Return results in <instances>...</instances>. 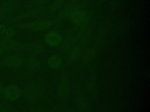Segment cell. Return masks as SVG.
I'll return each mask as SVG.
<instances>
[{
    "mask_svg": "<svg viewBox=\"0 0 150 112\" xmlns=\"http://www.w3.org/2000/svg\"><path fill=\"white\" fill-rule=\"evenodd\" d=\"M18 0H6L0 6V19L11 15L18 6Z\"/></svg>",
    "mask_w": 150,
    "mask_h": 112,
    "instance_id": "obj_8",
    "label": "cell"
},
{
    "mask_svg": "<svg viewBox=\"0 0 150 112\" xmlns=\"http://www.w3.org/2000/svg\"><path fill=\"white\" fill-rule=\"evenodd\" d=\"M6 52H7L5 51V50L0 46V58L2 57Z\"/></svg>",
    "mask_w": 150,
    "mask_h": 112,
    "instance_id": "obj_22",
    "label": "cell"
},
{
    "mask_svg": "<svg viewBox=\"0 0 150 112\" xmlns=\"http://www.w3.org/2000/svg\"><path fill=\"white\" fill-rule=\"evenodd\" d=\"M82 51L80 47H75L71 48L68 55L67 60L70 62H73L77 61L81 55Z\"/></svg>",
    "mask_w": 150,
    "mask_h": 112,
    "instance_id": "obj_16",
    "label": "cell"
},
{
    "mask_svg": "<svg viewBox=\"0 0 150 112\" xmlns=\"http://www.w3.org/2000/svg\"><path fill=\"white\" fill-rule=\"evenodd\" d=\"M16 112H19V111H16Z\"/></svg>",
    "mask_w": 150,
    "mask_h": 112,
    "instance_id": "obj_26",
    "label": "cell"
},
{
    "mask_svg": "<svg viewBox=\"0 0 150 112\" xmlns=\"http://www.w3.org/2000/svg\"><path fill=\"white\" fill-rule=\"evenodd\" d=\"M22 93V92L20 88L15 85H10L4 88L3 94L11 101H15L19 99Z\"/></svg>",
    "mask_w": 150,
    "mask_h": 112,
    "instance_id": "obj_10",
    "label": "cell"
},
{
    "mask_svg": "<svg viewBox=\"0 0 150 112\" xmlns=\"http://www.w3.org/2000/svg\"><path fill=\"white\" fill-rule=\"evenodd\" d=\"M43 47L40 44H31L29 46V50L34 54H39L43 51Z\"/></svg>",
    "mask_w": 150,
    "mask_h": 112,
    "instance_id": "obj_20",
    "label": "cell"
},
{
    "mask_svg": "<svg viewBox=\"0 0 150 112\" xmlns=\"http://www.w3.org/2000/svg\"><path fill=\"white\" fill-rule=\"evenodd\" d=\"M48 0H32V2L36 5H40L46 2Z\"/></svg>",
    "mask_w": 150,
    "mask_h": 112,
    "instance_id": "obj_21",
    "label": "cell"
},
{
    "mask_svg": "<svg viewBox=\"0 0 150 112\" xmlns=\"http://www.w3.org/2000/svg\"><path fill=\"white\" fill-rule=\"evenodd\" d=\"M74 102L79 112H91V106L86 95L78 88L74 91Z\"/></svg>",
    "mask_w": 150,
    "mask_h": 112,
    "instance_id": "obj_4",
    "label": "cell"
},
{
    "mask_svg": "<svg viewBox=\"0 0 150 112\" xmlns=\"http://www.w3.org/2000/svg\"><path fill=\"white\" fill-rule=\"evenodd\" d=\"M65 0H54L49 8V12L53 13L59 9L64 4Z\"/></svg>",
    "mask_w": 150,
    "mask_h": 112,
    "instance_id": "obj_19",
    "label": "cell"
},
{
    "mask_svg": "<svg viewBox=\"0 0 150 112\" xmlns=\"http://www.w3.org/2000/svg\"><path fill=\"white\" fill-rule=\"evenodd\" d=\"M75 40V37H73L72 36H68L65 37L64 40H62L60 44H62V48L63 51H67L71 49V47L73 45V43Z\"/></svg>",
    "mask_w": 150,
    "mask_h": 112,
    "instance_id": "obj_17",
    "label": "cell"
},
{
    "mask_svg": "<svg viewBox=\"0 0 150 112\" xmlns=\"http://www.w3.org/2000/svg\"><path fill=\"white\" fill-rule=\"evenodd\" d=\"M39 66V61L35 58L31 57L28 59L26 62L27 69L30 71L36 70Z\"/></svg>",
    "mask_w": 150,
    "mask_h": 112,
    "instance_id": "obj_18",
    "label": "cell"
},
{
    "mask_svg": "<svg viewBox=\"0 0 150 112\" xmlns=\"http://www.w3.org/2000/svg\"><path fill=\"white\" fill-rule=\"evenodd\" d=\"M63 60L60 56L57 54H53L48 57L47 60V66L53 69H58L62 66Z\"/></svg>",
    "mask_w": 150,
    "mask_h": 112,
    "instance_id": "obj_14",
    "label": "cell"
},
{
    "mask_svg": "<svg viewBox=\"0 0 150 112\" xmlns=\"http://www.w3.org/2000/svg\"><path fill=\"white\" fill-rule=\"evenodd\" d=\"M106 35H107V27L103 25L99 28L98 32L96 35V37H95L93 46L95 47L97 50H98V48L102 45L103 43L104 42L105 38Z\"/></svg>",
    "mask_w": 150,
    "mask_h": 112,
    "instance_id": "obj_13",
    "label": "cell"
},
{
    "mask_svg": "<svg viewBox=\"0 0 150 112\" xmlns=\"http://www.w3.org/2000/svg\"><path fill=\"white\" fill-rule=\"evenodd\" d=\"M23 63V58L18 54L7 55L1 60V64L3 66L11 69H18L21 67Z\"/></svg>",
    "mask_w": 150,
    "mask_h": 112,
    "instance_id": "obj_6",
    "label": "cell"
},
{
    "mask_svg": "<svg viewBox=\"0 0 150 112\" xmlns=\"http://www.w3.org/2000/svg\"><path fill=\"white\" fill-rule=\"evenodd\" d=\"M4 87H3V86H2V83L1 82V81H0V94H3V91H4Z\"/></svg>",
    "mask_w": 150,
    "mask_h": 112,
    "instance_id": "obj_24",
    "label": "cell"
},
{
    "mask_svg": "<svg viewBox=\"0 0 150 112\" xmlns=\"http://www.w3.org/2000/svg\"><path fill=\"white\" fill-rule=\"evenodd\" d=\"M71 22L77 25H82L87 23L88 19V13L84 10L77 9L73 10L69 15Z\"/></svg>",
    "mask_w": 150,
    "mask_h": 112,
    "instance_id": "obj_9",
    "label": "cell"
},
{
    "mask_svg": "<svg viewBox=\"0 0 150 112\" xmlns=\"http://www.w3.org/2000/svg\"><path fill=\"white\" fill-rule=\"evenodd\" d=\"M35 112H42L41 111H40L39 110H36V111H35Z\"/></svg>",
    "mask_w": 150,
    "mask_h": 112,
    "instance_id": "obj_25",
    "label": "cell"
},
{
    "mask_svg": "<svg viewBox=\"0 0 150 112\" xmlns=\"http://www.w3.org/2000/svg\"><path fill=\"white\" fill-rule=\"evenodd\" d=\"M86 88L88 93L93 97H96L98 94V88L94 75H90L88 78Z\"/></svg>",
    "mask_w": 150,
    "mask_h": 112,
    "instance_id": "obj_12",
    "label": "cell"
},
{
    "mask_svg": "<svg viewBox=\"0 0 150 112\" xmlns=\"http://www.w3.org/2000/svg\"><path fill=\"white\" fill-rule=\"evenodd\" d=\"M62 38L60 34L56 31L48 32L45 37V41L50 47H54L60 44Z\"/></svg>",
    "mask_w": 150,
    "mask_h": 112,
    "instance_id": "obj_11",
    "label": "cell"
},
{
    "mask_svg": "<svg viewBox=\"0 0 150 112\" xmlns=\"http://www.w3.org/2000/svg\"><path fill=\"white\" fill-rule=\"evenodd\" d=\"M42 90L43 88L40 83L32 81L25 85L23 89V94L27 100L35 102L40 97Z\"/></svg>",
    "mask_w": 150,
    "mask_h": 112,
    "instance_id": "obj_2",
    "label": "cell"
},
{
    "mask_svg": "<svg viewBox=\"0 0 150 112\" xmlns=\"http://www.w3.org/2000/svg\"><path fill=\"white\" fill-rule=\"evenodd\" d=\"M53 22L49 19H39L28 23H20L16 25V27L30 31L45 30L52 26Z\"/></svg>",
    "mask_w": 150,
    "mask_h": 112,
    "instance_id": "obj_3",
    "label": "cell"
},
{
    "mask_svg": "<svg viewBox=\"0 0 150 112\" xmlns=\"http://www.w3.org/2000/svg\"><path fill=\"white\" fill-rule=\"evenodd\" d=\"M70 91V84L67 74L63 72L60 75L57 85V94L60 99L67 98Z\"/></svg>",
    "mask_w": 150,
    "mask_h": 112,
    "instance_id": "obj_5",
    "label": "cell"
},
{
    "mask_svg": "<svg viewBox=\"0 0 150 112\" xmlns=\"http://www.w3.org/2000/svg\"><path fill=\"white\" fill-rule=\"evenodd\" d=\"M80 26V28H79L75 35V40L81 44L86 45L92 37L93 29L90 26L87 24V23Z\"/></svg>",
    "mask_w": 150,
    "mask_h": 112,
    "instance_id": "obj_7",
    "label": "cell"
},
{
    "mask_svg": "<svg viewBox=\"0 0 150 112\" xmlns=\"http://www.w3.org/2000/svg\"><path fill=\"white\" fill-rule=\"evenodd\" d=\"M0 46L8 52L19 50H29L30 44L21 43L10 36H5L0 37Z\"/></svg>",
    "mask_w": 150,
    "mask_h": 112,
    "instance_id": "obj_1",
    "label": "cell"
},
{
    "mask_svg": "<svg viewBox=\"0 0 150 112\" xmlns=\"http://www.w3.org/2000/svg\"><path fill=\"white\" fill-rule=\"evenodd\" d=\"M0 112H7L6 107L1 103H0Z\"/></svg>",
    "mask_w": 150,
    "mask_h": 112,
    "instance_id": "obj_23",
    "label": "cell"
},
{
    "mask_svg": "<svg viewBox=\"0 0 150 112\" xmlns=\"http://www.w3.org/2000/svg\"><path fill=\"white\" fill-rule=\"evenodd\" d=\"M97 50L93 46H91V47L87 48L83 54V64H90L95 57L97 53Z\"/></svg>",
    "mask_w": 150,
    "mask_h": 112,
    "instance_id": "obj_15",
    "label": "cell"
}]
</instances>
